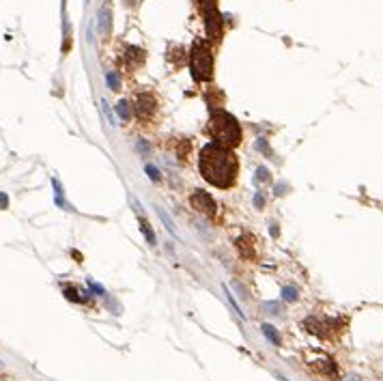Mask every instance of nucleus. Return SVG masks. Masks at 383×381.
<instances>
[{"instance_id":"1","label":"nucleus","mask_w":383,"mask_h":381,"mask_svg":"<svg viewBox=\"0 0 383 381\" xmlns=\"http://www.w3.org/2000/svg\"><path fill=\"white\" fill-rule=\"evenodd\" d=\"M200 172L217 188H231L237 179V158L222 145H209L202 149Z\"/></svg>"},{"instance_id":"2","label":"nucleus","mask_w":383,"mask_h":381,"mask_svg":"<svg viewBox=\"0 0 383 381\" xmlns=\"http://www.w3.org/2000/svg\"><path fill=\"white\" fill-rule=\"evenodd\" d=\"M209 131L213 133V138L217 142H224V145H237L239 142V125L235 123L233 117L224 115V112H215L211 123H209Z\"/></svg>"},{"instance_id":"3","label":"nucleus","mask_w":383,"mask_h":381,"mask_svg":"<svg viewBox=\"0 0 383 381\" xmlns=\"http://www.w3.org/2000/svg\"><path fill=\"white\" fill-rule=\"evenodd\" d=\"M192 205H194V209H198V211H202L207 215L215 213V203H213V198L207 192H196L192 196Z\"/></svg>"},{"instance_id":"4","label":"nucleus","mask_w":383,"mask_h":381,"mask_svg":"<svg viewBox=\"0 0 383 381\" xmlns=\"http://www.w3.org/2000/svg\"><path fill=\"white\" fill-rule=\"evenodd\" d=\"M136 108H138V117H140V115L144 117V115H149V112H151V110L155 108V104H153L151 99H144V97H142V99H138Z\"/></svg>"},{"instance_id":"5","label":"nucleus","mask_w":383,"mask_h":381,"mask_svg":"<svg viewBox=\"0 0 383 381\" xmlns=\"http://www.w3.org/2000/svg\"><path fill=\"white\" fill-rule=\"evenodd\" d=\"M140 229H142V233H144V237H147V241L153 245L155 243V235H153V231L149 229V222L144 220V218H140Z\"/></svg>"},{"instance_id":"6","label":"nucleus","mask_w":383,"mask_h":381,"mask_svg":"<svg viewBox=\"0 0 383 381\" xmlns=\"http://www.w3.org/2000/svg\"><path fill=\"white\" fill-rule=\"evenodd\" d=\"M263 332H265V336H267V338H269V341H272L274 345L280 343V336H278V334L274 332V327H272V325H263Z\"/></svg>"},{"instance_id":"7","label":"nucleus","mask_w":383,"mask_h":381,"mask_svg":"<svg viewBox=\"0 0 383 381\" xmlns=\"http://www.w3.org/2000/svg\"><path fill=\"white\" fill-rule=\"evenodd\" d=\"M117 112H119V115L123 117V121H127V119H129V108H127L125 101H121V104L117 106Z\"/></svg>"},{"instance_id":"8","label":"nucleus","mask_w":383,"mask_h":381,"mask_svg":"<svg viewBox=\"0 0 383 381\" xmlns=\"http://www.w3.org/2000/svg\"><path fill=\"white\" fill-rule=\"evenodd\" d=\"M157 213H160V218L164 220V224H166V229L174 235V226H172V222H170V218H168V215H166V211H162V209H157Z\"/></svg>"},{"instance_id":"9","label":"nucleus","mask_w":383,"mask_h":381,"mask_svg":"<svg viewBox=\"0 0 383 381\" xmlns=\"http://www.w3.org/2000/svg\"><path fill=\"white\" fill-rule=\"evenodd\" d=\"M108 82H110V88H119V78L112 74V71L108 74Z\"/></svg>"},{"instance_id":"10","label":"nucleus","mask_w":383,"mask_h":381,"mask_svg":"<svg viewBox=\"0 0 383 381\" xmlns=\"http://www.w3.org/2000/svg\"><path fill=\"white\" fill-rule=\"evenodd\" d=\"M295 297H297V291H293V289H284V300L291 302V300H295Z\"/></svg>"},{"instance_id":"11","label":"nucleus","mask_w":383,"mask_h":381,"mask_svg":"<svg viewBox=\"0 0 383 381\" xmlns=\"http://www.w3.org/2000/svg\"><path fill=\"white\" fill-rule=\"evenodd\" d=\"M147 172H149V177H151V179H160V174H157V170H155L153 166H147Z\"/></svg>"}]
</instances>
